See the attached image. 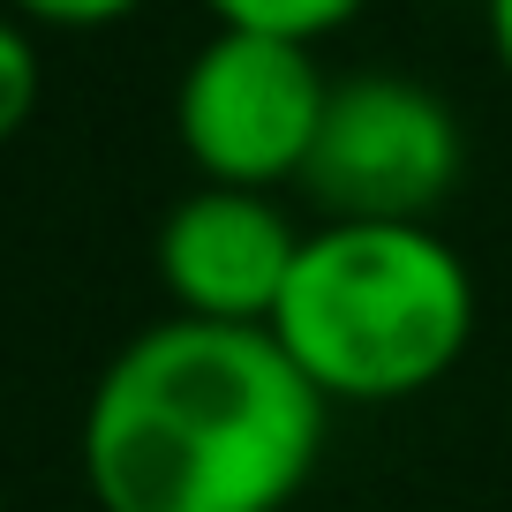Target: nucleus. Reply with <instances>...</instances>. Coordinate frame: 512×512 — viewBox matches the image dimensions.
I'll use <instances>...</instances> for the list:
<instances>
[{
	"instance_id": "4",
	"label": "nucleus",
	"mask_w": 512,
	"mask_h": 512,
	"mask_svg": "<svg viewBox=\"0 0 512 512\" xmlns=\"http://www.w3.org/2000/svg\"><path fill=\"white\" fill-rule=\"evenodd\" d=\"M467 174V121L400 68L332 76L324 128L294 189L324 219H437Z\"/></svg>"
},
{
	"instance_id": "9",
	"label": "nucleus",
	"mask_w": 512,
	"mask_h": 512,
	"mask_svg": "<svg viewBox=\"0 0 512 512\" xmlns=\"http://www.w3.org/2000/svg\"><path fill=\"white\" fill-rule=\"evenodd\" d=\"M482 38H490L497 76L512 83V0H482Z\"/></svg>"
},
{
	"instance_id": "7",
	"label": "nucleus",
	"mask_w": 512,
	"mask_h": 512,
	"mask_svg": "<svg viewBox=\"0 0 512 512\" xmlns=\"http://www.w3.org/2000/svg\"><path fill=\"white\" fill-rule=\"evenodd\" d=\"M38 98H46V61H38V38L16 8H0V144H16L31 128Z\"/></svg>"
},
{
	"instance_id": "3",
	"label": "nucleus",
	"mask_w": 512,
	"mask_h": 512,
	"mask_svg": "<svg viewBox=\"0 0 512 512\" xmlns=\"http://www.w3.org/2000/svg\"><path fill=\"white\" fill-rule=\"evenodd\" d=\"M324 98L332 76L309 38L211 23L174 83V144L204 181L294 189L324 128Z\"/></svg>"
},
{
	"instance_id": "6",
	"label": "nucleus",
	"mask_w": 512,
	"mask_h": 512,
	"mask_svg": "<svg viewBox=\"0 0 512 512\" xmlns=\"http://www.w3.org/2000/svg\"><path fill=\"white\" fill-rule=\"evenodd\" d=\"M211 23H234V31H279V38H309L324 46L332 31H347L369 0H196Z\"/></svg>"
},
{
	"instance_id": "8",
	"label": "nucleus",
	"mask_w": 512,
	"mask_h": 512,
	"mask_svg": "<svg viewBox=\"0 0 512 512\" xmlns=\"http://www.w3.org/2000/svg\"><path fill=\"white\" fill-rule=\"evenodd\" d=\"M0 8H16L31 31H113V23L144 16L151 0H0Z\"/></svg>"
},
{
	"instance_id": "2",
	"label": "nucleus",
	"mask_w": 512,
	"mask_h": 512,
	"mask_svg": "<svg viewBox=\"0 0 512 512\" xmlns=\"http://www.w3.org/2000/svg\"><path fill=\"white\" fill-rule=\"evenodd\" d=\"M475 324V264L437 234V219H317L272 309V339L332 407L437 392L467 362Z\"/></svg>"
},
{
	"instance_id": "5",
	"label": "nucleus",
	"mask_w": 512,
	"mask_h": 512,
	"mask_svg": "<svg viewBox=\"0 0 512 512\" xmlns=\"http://www.w3.org/2000/svg\"><path fill=\"white\" fill-rule=\"evenodd\" d=\"M309 226L279 204V189H234V181H204L159 219L151 264L159 287L181 317H219V324H272L279 294H287L294 249Z\"/></svg>"
},
{
	"instance_id": "1",
	"label": "nucleus",
	"mask_w": 512,
	"mask_h": 512,
	"mask_svg": "<svg viewBox=\"0 0 512 512\" xmlns=\"http://www.w3.org/2000/svg\"><path fill=\"white\" fill-rule=\"evenodd\" d=\"M332 437V400L272 324L159 317L106 354L76 460L98 512H294Z\"/></svg>"
}]
</instances>
